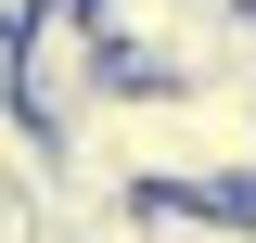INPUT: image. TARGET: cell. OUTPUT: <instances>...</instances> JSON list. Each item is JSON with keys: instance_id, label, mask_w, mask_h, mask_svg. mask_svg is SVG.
Instances as JSON below:
<instances>
[{"instance_id": "2", "label": "cell", "mask_w": 256, "mask_h": 243, "mask_svg": "<svg viewBox=\"0 0 256 243\" xmlns=\"http://www.w3.org/2000/svg\"><path fill=\"white\" fill-rule=\"evenodd\" d=\"M13 13H38V0H0V26H13Z\"/></svg>"}, {"instance_id": "3", "label": "cell", "mask_w": 256, "mask_h": 243, "mask_svg": "<svg viewBox=\"0 0 256 243\" xmlns=\"http://www.w3.org/2000/svg\"><path fill=\"white\" fill-rule=\"evenodd\" d=\"M218 13H256V0H218Z\"/></svg>"}, {"instance_id": "1", "label": "cell", "mask_w": 256, "mask_h": 243, "mask_svg": "<svg viewBox=\"0 0 256 243\" xmlns=\"http://www.w3.org/2000/svg\"><path fill=\"white\" fill-rule=\"evenodd\" d=\"M0 64H13V116H26V128H77V116H90V102L128 77L77 0H38V13H13V26H0Z\"/></svg>"}]
</instances>
